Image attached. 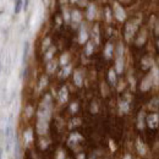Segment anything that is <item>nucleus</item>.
<instances>
[{
    "mask_svg": "<svg viewBox=\"0 0 159 159\" xmlns=\"http://www.w3.org/2000/svg\"><path fill=\"white\" fill-rule=\"evenodd\" d=\"M153 64H154V61H153V59L151 56L143 58L142 59V69L143 70H147V69H149V67L153 66Z\"/></svg>",
    "mask_w": 159,
    "mask_h": 159,
    "instance_id": "obj_10",
    "label": "nucleus"
},
{
    "mask_svg": "<svg viewBox=\"0 0 159 159\" xmlns=\"http://www.w3.org/2000/svg\"><path fill=\"white\" fill-rule=\"evenodd\" d=\"M74 81H75L76 86H78V87H81V86H82L83 80H82V75H81L80 71H75V74H74Z\"/></svg>",
    "mask_w": 159,
    "mask_h": 159,
    "instance_id": "obj_17",
    "label": "nucleus"
},
{
    "mask_svg": "<svg viewBox=\"0 0 159 159\" xmlns=\"http://www.w3.org/2000/svg\"><path fill=\"white\" fill-rule=\"evenodd\" d=\"M110 148H111V151H114V149H115V146H114V142H113L111 140H110Z\"/></svg>",
    "mask_w": 159,
    "mask_h": 159,
    "instance_id": "obj_42",
    "label": "nucleus"
},
{
    "mask_svg": "<svg viewBox=\"0 0 159 159\" xmlns=\"http://www.w3.org/2000/svg\"><path fill=\"white\" fill-rule=\"evenodd\" d=\"M153 85V74L147 76L146 78L142 81V85H141V91H148L149 88L152 87Z\"/></svg>",
    "mask_w": 159,
    "mask_h": 159,
    "instance_id": "obj_7",
    "label": "nucleus"
},
{
    "mask_svg": "<svg viewBox=\"0 0 159 159\" xmlns=\"http://www.w3.org/2000/svg\"><path fill=\"white\" fill-rule=\"evenodd\" d=\"M40 143H42V144H40V148H42V149H45V148H47L48 147V142H47V141H40Z\"/></svg>",
    "mask_w": 159,
    "mask_h": 159,
    "instance_id": "obj_38",
    "label": "nucleus"
},
{
    "mask_svg": "<svg viewBox=\"0 0 159 159\" xmlns=\"http://www.w3.org/2000/svg\"><path fill=\"white\" fill-rule=\"evenodd\" d=\"M92 52H93V44L87 43V45H86V54H87V55H91Z\"/></svg>",
    "mask_w": 159,
    "mask_h": 159,
    "instance_id": "obj_32",
    "label": "nucleus"
},
{
    "mask_svg": "<svg viewBox=\"0 0 159 159\" xmlns=\"http://www.w3.org/2000/svg\"><path fill=\"white\" fill-rule=\"evenodd\" d=\"M54 53H55V48H50V50H48L47 53H45V60H47V61H50Z\"/></svg>",
    "mask_w": 159,
    "mask_h": 159,
    "instance_id": "obj_27",
    "label": "nucleus"
},
{
    "mask_svg": "<svg viewBox=\"0 0 159 159\" xmlns=\"http://www.w3.org/2000/svg\"><path fill=\"white\" fill-rule=\"evenodd\" d=\"M49 44H50V38H47L43 40V50H45L49 47Z\"/></svg>",
    "mask_w": 159,
    "mask_h": 159,
    "instance_id": "obj_33",
    "label": "nucleus"
},
{
    "mask_svg": "<svg viewBox=\"0 0 159 159\" xmlns=\"http://www.w3.org/2000/svg\"><path fill=\"white\" fill-rule=\"evenodd\" d=\"M72 122H74V125H80L81 120L80 119H75V120H72Z\"/></svg>",
    "mask_w": 159,
    "mask_h": 159,
    "instance_id": "obj_41",
    "label": "nucleus"
},
{
    "mask_svg": "<svg viewBox=\"0 0 159 159\" xmlns=\"http://www.w3.org/2000/svg\"><path fill=\"white\" fill-rule=\"evenodd\" d=\"M114 13H115L116 19L119 20V21H121V22L126 19V12H125V10L117 3H114Z\"/></svg>",
    "mask_w": 159,
    "mask_h": 159,
    "instance_id": "obj_5",
    "label": "nucleus"
},
{
    "mask_svg": "<svg viewBox=\"0 0 159 159\" xmlns=\"http://www.w3.org/2000/svg\"><path fill=\"white\" fill-rule=\"evenodd\" d=\"M48 126L49 124H44V122H37V132L39 135H45L48 132Z\"/></svg>",
    "mask_w": 159,
    "mask_h": 159,
    "instance_id": "obj_13",
    "label": "nucleus"
},
{
    "mask_svg": "<svg viewBox=\"0 0 159 159\" xmlns=\"http://www.w3.org/2000/svg\"><path fill=\"white\" fill-rule=\"evenodd\" d=\"M115 69H116V74H121L124 70V48L122 44H119L116 50V61H115Z\"/></svg>",
    "mask_w": 159,
    "mask_h": 159,
    "instance_id": "obj_3",
    "label": "nucleus"
},
{
    "mask_svg": "<svg viewBox=\"0 0 159 159\" xmlns=\"http://www.w3.org/2000/svg\"><path fill=\"white\" fill-rule=\"evenodd\" d=\"M137 23H138V21L129 22V23L125 26V38H126V40H131L132 36L135 34L136 30H137Z\"/></svg>",
    "mask_w": 159,
    "mask_h": 159,
    "instance_id": "obj_4",
    "label": "nucleus"
},
{
    "mask_svg": "<svg viewBox=\"0 0 159 159\" xmlns=\"http://www.w3.org/2000/svg\"><path fill=\"white\" fill-rule=\"evenodd\" d=\"M105 12H107V21H110L111 20V13H110V9L107 7L105 9Z\"/></svg>",
    "mask_w": 159,
    "mask_h": 159,
    "instance_id": "obj_35",
    "label": "nucleus"
},
{
    "mask_svg": "<svg viewBox=\"0 0 159 159\" xmlns=\"http://www.w3.org/2000/svg\"><path fill=\"white\" fill-rule=\"evenodd\" d=\"M1 158H3V151L0 149V159H1Z\"/></svg>",
    "mask_w": 159,
    "mask_h": 159,
    "instance_id": "obj_44",
    "label": "nucleus"
},
{
    "mask_svg": "<svg viewBox=\"0 0 159 159\" xmlns=\"http://www.w3.org/2000/svg\"><path fill=\"white\" fill-rule=\"evenodd\" d=\"M67 88L66 87H62L60 89V92H59V101H60L61 103H65L67 102V98H69V95H67Z\"/></svg>",
    "mask_w": 159,
    "mask_h": 159,
    "instance_id": "obj_14",
    "label": "nucleus"
},
{
    "mask_svg": "<svg viewBox=\"0 0 159 159\" xmlns=\"http://www.w3.org/2000/svg\"><path fill=\"white\" fill-rule=\"evenodd\" d=\"M32 141H33V131L30 129L25 132V142H26V144H30Z\"/></svg>",
    "mask_w": 159,
    "mask_h": 159,
    "instance_id": "obj_20",
    "label": "nucleus"
},
{
    "mask_svg": "<svg viewBox=\"0 0 159 159\" xmlns=\"http://www.w3.org/2000/svg\"><path fill=\"white\" fill-rule=\"evenodd\" d=\"M64 19H65L66 22H69V21H70V13L67 12L66 10H64Z\"/></svg>",
    "mask_w": 159,
    "mask_h": 159,
    "instance_id": "obj_36",
    "label": "nucleus"
},
{
    "mask_svg": "<svg viewBox=\"0 0 159 159\" xmlns=\"http://www.w3.org/2000/svg\"><path fill=\"white\" fill-rule=\"evenodd\" d=\"M67 61H69V54H62L61 58H60V64L62 66H66Z\"/></svg>",
    "mask_w": 159,
    "mask_h": 159,
    "instance_id": "obj_29",
    "label": "nucleus"
},
{
    "mask_svg": "<svg viewBox=\"0 0 159 159\" xmlns=\"http://www.w3.org/2000/svg\"><path fill=\"white\" fill-rule=\"evenodd\" d=\"M82 140H83V137H82V136H81L80 134H77V132L72 134V135L70 136V138H69V146H70V147H74L77 142H80V141H82Z\"/></svg>",
    "mask_w": 159,
    "mask_h": 159,
    "instance_id": "obj_8",
    "label": "nucleus"
},
{
    "mask_svg": "<svg viewBox=\"0 0 159 159\" xmlns=\"http://www.w3.org/2000/svg\"><path fill=\"white\" fill-rule=\"evenodd\" d=\"M28 52H30V43L26 42L25 47H23V54H22V67L25 69L26 66V61H27V56H28Z\"/></svg>",
    "mask_w": 159,
    "mask_h": 159,
    "instance_id": "obj_11",
    "label": "nucleus"
},
{
    "mask_svg": "<svg viewBox=\"0 0 159 159\" xmlns=\"http://www.w3.org/2000/svg\"><path fill=\"white\" fill-rule=\"evenodd\" d=\"M119 108H120V113H121V114H126V113H129V110H130L129 102H126V101H120Z\"/></svg>",
    "mask_w": 159,
    "mask_h": 159,
    "instance_id": "obj_16",
    "label": "nucleus"
},
{
    "mask_svg": "<svg viewBox=\"0 0 159 159\" xmlns=\"http://www.w3.org/2000/svg\"><path fill=\"white\" fill-rule=\"evenodd\" d=\"M56 159H65V153H64L62 151H59V153H58V157H56Z\"/></svg>",
    "mask_w": 159,
    "mask_h": 159,
    "instance_id": "obj_37",
    "label": "nucleus"
},
{
    "mask_svg": "<svg viewBox=\"0 0 159 159\" xmlns=\"http://www.w3.org/2000/svg\"><path fill=\"white\" fill-rule=\"evenodd\" d=\"M137 127L140 130H143L144 129V113L143 111H140L138 113V116H137Z\"/></svg>",
    "mask_w": 159,
    "mask_h": 159,
    "instance_id": "obj_15",
    "label": "nucleus"
},
{
    "mask_svg": "<svg viewBox=\"0 0 159 159\" xmlns=\"http://www.w3.org/2000/svg\"><path fill=\"white\" fill-rule=\"evenodd\" d=\"M144 40H146V32L143 31V32H141L138 39L136 40V44H137V45H141L142 43H144Z\"/></svg>",
    "mask_w": 159,
    "mask_h": 159,
    "instance_id": "obj_26",
    "label": "nucleus"
},
{
    "mask_svg": "<svg viewBox=\"0 0 159 159\" xmlns=\"http://www.w3.org/2000/svg\"><path fill=\"white\" fill-rule=\"evenodd\" d=\"M91 111H92V113H97V111H98V108H97V105H95V103H93V105H92V109H91Z\"/></svg>",
    "mask_w": 159,
    "mask_h": 159,
    "instance_id": "obj_39",
    "label": "nucleus"
},
{
    "mask_svg": "<svg viewBox=\"0 0 159 159\" xmlns=\"http://www.w3.org/2000/svg\"><path fill=\"white\" fill-rule=\"evenodd\" d=\"M52 114V98L50 95H45L44 101L40 104V107L37 111V122H44V124H49Z\"/></svg>",
    "mask_w": 159,
    "mask_h": 159,
    "instance_id": "obj_1",
    "label": "nucleus"
},
{
    "mask_svg": "<svg viewBox=\"0 0 159 159\" xmlns=\"http://www.w3.org/2000/svg\"><path fill=\"white\" fill-rule=\"evenodd\" d=\"M70 109H71V111H72V113H76V111H77V109H78V105H77V103H72Z\"/></svg>",
    "mask_w": 159,
    "mask_h": 159,
    "instance_id": "obj_34",
    "label": "nucleus"
},
{
    "mask_svg": "<svg viewBox=\"0 0 159 159\" xmlns=\"http://www.w3.org/2000/svg\"><path fill=\"white\" fill-rule=\"evenodd\" d=\"M15 158H16V159H21L20 144H19V141H17V137H16V142H15Z\"/></svg>",
    "mask_w": 159,
    "mask_h": 159,
    "instance_id": "obj_25",
    "label": "nucleus"
},
{
    "mask_svg": "<svg viewBox=\"0 0 159 159\" xmlns=\"http://www.w3.org/2000/svg\"><path fill=\"white\" fill-rule=\"evenodd\" d=\"M157 103H158V98H154V109H157V108H158ZM151 104H152V105H151V108H152V107H153V103L151 102Z\"/></svg>",
    "mask_w": 159,
    "mask_h": 159,
    "instance_id": "obj_40",
    "label": "nucleus"
},
{
    "mask_svg": "<svg viewBox=\"0 0 159 159\" xmlns=\"http://www.w3.org/2000/svg\"><path fill=\"white\" fill-rule=\"evenodd\" d=\"M147 124L151 129H156L159 124V116L158 114H151L147 117Z\"/></svg>",
    "mask_w": 159,
    "mask_h": 159,
    "instance_id": "obj_6",
    "label": "nucleus"
},
{
    "mask_svg": "<svg viewBox=\"0 0 159 159\" xmlns=\"http://www.w3.org/2000/svg\"><path fill=\"white\" fill-rule=\"evenodd\" d=\"M94 15H95V6L93 5V4H91V5L88 6V9H87V19L93 20Z\"/></svg>",
    "mask_w": 159,
    "mask_h": 159,
    "instance_id": "obj_21",
    "label": "nucleus"
},
{
    "mask_svg": "<svg viewBox=\"0 0 159 159\" xmlns=\"http://www.w3.org/2000/svg\"><path fill=\"white\" fill-rule=\"evenodd\" d=\"M56 66H58V64H56L55 60H50V61H49L48 65H47V71H48V74H53V72L55 71Z\"/></svg>",
    "mask_w": 159,
    "mask_h": 159,
    "instance_id": "obj_19",
    "label": "nucleus"
},
{
    "mask_svg": "<svg viewBox=\"0 0 159 159\" xmlns=\"http://www.w3.org/2000/svg\"><path fill=\"white\" fill-rule=\"evenodd\" d=\"M12 116H10L9 119L6 127H5V140H6V152L9 153L12 148L13 144V140H15V129H13V124H12Z\"/></svg>",
    "mask_w": 159,
    "mask_h": 159,
    "instance_id": "obj_2",
    "label": "nucleus"
},
{
    "mask_svg": "<svg viewBox=\"0 0 159 159\" xmlns=\"http://www.w3.org/2000/svg\"><path fill=\"white\" fill-rule=\"evenodd\" d=\"M70 19L74 21V23H80L81 22V19H82V17H81V13L77 11V10H75V11H72L71 12V16H70Z\"/></svg>",
    "mask_w": 159,
    "mask_h": 159,
    "instance_id": "obj_18",
    "label": "nucleus"
},
{
    "mask_svg": "<svg viewBox=\"0 0 159 159\" xmlns=\"http://www.w3.org/2000/svg\"><path fill=\"white\" fill-rule=\"evenodd\" d=\"M104 55H105L107 59H110L111 58V55H113V45L110 43H108L107 47H105V49H104Z\"/></svg>",
    "mask_w": 159,
    "mask_h": 159,
    "instance_id": "obj_22",
    "label": "nucleus"
},
{
    "mask_svg": "<svg viewBox=\"0 0 159 159\" xmlns=\"http://www.w3.org/2000/svg\"><path fill=\"white\" fill-rule=\"evenodd\" d=\"M47 83H48V78L45 76H43L42 78H40V82H39V87H38V89L39 91H42L45 86H47Z\"/></svg>",
    "mask_w": 159,
    "mask_h": 159,
    "instance_id": "obj_28",
    "label": "nucleus"
},
{
    "mask_svg": "<svg viewBox=\"0 0 159 159\" xmlns=\"http://www.w3.org/2000/svg\"><path fill=\"white\" fill-rule=\"evenodd\" d=\"M77 159H85V154H83V153L78 154V156H77Z\"/></svg>",
    "mask_w": 159,
    "mask_h": 159,
    "instance_id": "obj_43",
    "label": "nucleus"
},
{
    "mask_svg": "<svg viewBox=\"0 0 159 159\" xmlns=\"http://www.w3.org/2000/svg\"><path fill=\"white\" fill-rule=\"evenodd\" d=\"M124 159H131V157H130V156H126Z\"/></svg>",
    "mask_w": 159,
    "mask_h": 159,
    "instance_id": "obj_45",
    "label": "nucleus"
},
{
    "mask_svg": "<svg viewBox=\"0 0 159 159\" xmlns=\"http://www.w3.org/2000/svg\"><path fill=\"white\" fill-rule=\"evenodd\" d=\"M22 5H23V1H21V0L15 3V13H20V11L22 10Z\"/></svg>",
    "mask_w": 159,
    "mask_h": 159,
    "instance_id": "obj_30",
    "label": "nucleus"
},
{
    "mask_svg": "<svg viewBox=\"0 0 159 159\" xmlns=\"http://www.w3.org/2000/svg\"><path fill=\"white\" fill-rule=\"evenodd\" d=\"M87 39H88V34H87V31H86L85 26L82 25V26H81V28H80L78 42H80L81 44H85V42H87Z\"/></svg>",
    "mask_w": 159,
    "mask_h": 159,
    "instance_id": "obj_9",
    "label": "nucleus"
},
{
    "mask_svg": "<svg viewBox=\"0 0 159 159\" xmlns=\"http://www.w3.org/2000/svg\"><path fill=\"white\" fill-rule=\"evenodd\" d=\"M108 77H109V82H110L111 85H115V82H116V72L114 71V69H110V70H109Z\"/></svg>",
    "mask_w": 159,
    "mask_h": 159,
    "instance_id": "obj_23",
    "label": "nucleus"
},
{
    "mask_svg": "<svg viewBox=\"0 0 159 159\" xmlns=\"http://www.w3.org/2000/svg\"><path fill=\"white\" fill-rule=\"evenodd\" d=\"M136 148H137V152L141 154V156H144V154L147 153V147H146V144H143L142 141H141L140 138L137 140V143H136Z\"/></svg>",
    "mask_w": 159,
    "mask_h": 159,
    "instance_id": "obj_12",
    "label": "nucleus"
},
{
    "mask_svg": "<svg viewBox=\"0 0 159 159\" xmlns=\"http://www.w3.org/2000/svg\"><path fill=\"white\" fill-rule=\"evenodd\" d=\"M93 37L95 39V44H98L99 43V27H98V25H95L94 28H93Z\"/></svg>",
    "mask_w": 159,
    "mask_h": 159,
    "instance_id": "obj_24",
    "label": "nucleus"
},
{
    "mask_svg": "<svg viewBox=\"0 0 159 159\" xmlns=\"http://www.w3.org/2000/svg\"><path fill=\"white\" fill-rule=\"evenodd\" d=\"M71 70H72L71 65H66V66H64V70H62V76H64V77H67V76L70 75Z\"/></svg>",
    "mask_w": 159,
    "mask_h": 159,
    "instance_id": "obj_31",
    "label": "nucleus"
}]
</instances>
